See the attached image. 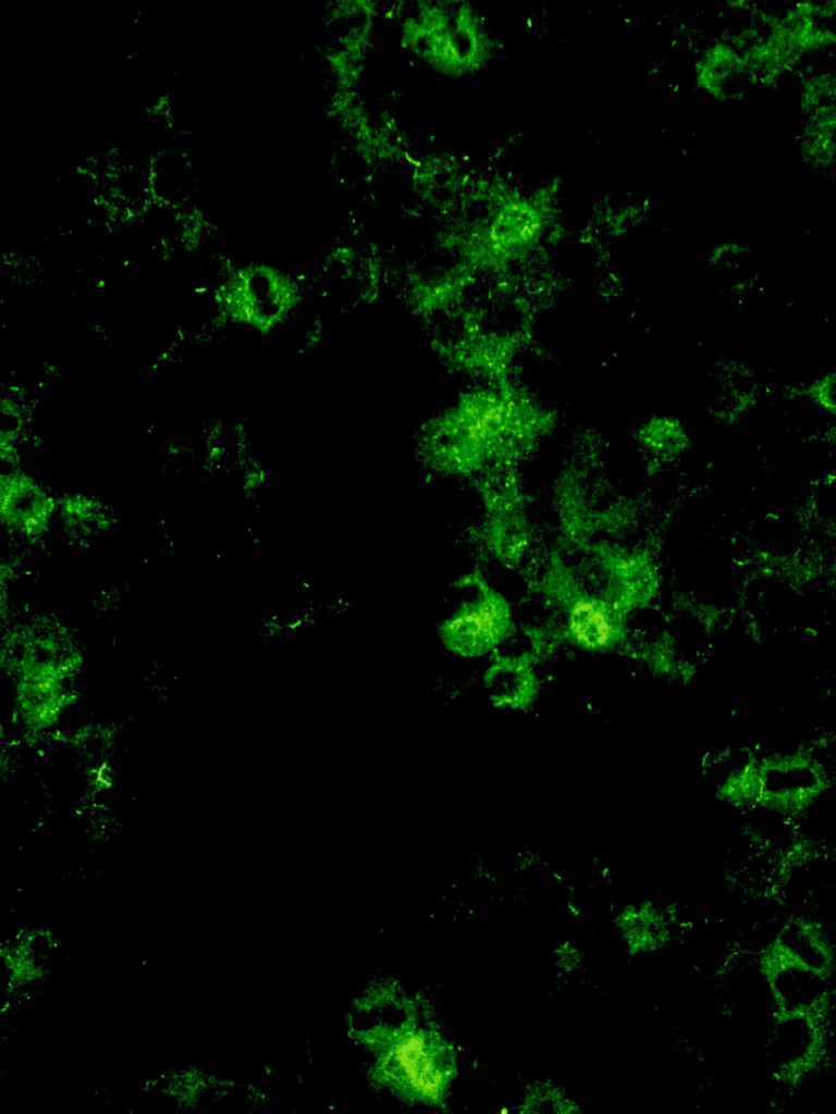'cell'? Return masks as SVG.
Here are the masks:
<instances>
[{
	"mask_svg": "<svg viewBox=\"0 0 836 1114\" xmlns=\"http://www.w3.org/2000/svg\"><path fill=\"white\" fill-rule=\"evenodd\" d=\"M833 955L821 927L810 920L788 923L761 957L777 1017L823 1019Z\"/></svg>",
	"mask_w": 836,
	"mask_h": 1114,
	"instance_id": "obj_1",
	"label": "cell"
},
{
	"mask_svg": "<svg viewBox=\"0 0 836 1114\" xmlns=\"http://www.w3.org/2000/svg\"><path fill=\"white\" fill-rule=\"evenodd\" d=\"M406 26L413 50L452 76L480 70L492 54L493 44L484 20L468 3L448 2L420 9Z\"/></svg>",
	"mask_w": 836,
	"mask_h": 1114,
	"instance_id": "obj_2",
	"label": "cell"
},
{
	"mask_svg": "<svg viewBox=\"0 0 836 1114\" xmlns=\"http://www.w3.org/2000/svg\"><path fill=\"white\" fill-rule=\"evenodd\" d=\"M376 1030L370 1036L377 1070L392 1088L420 1099H438L446 1069L432 1038L414 1027Z\"/></svg>",
	"mask_w": 836,
	"mask_h": 1114,
	"instance_id": "obj_3",
	"label": "cell"
},
{
	"mask_svg": "<svg viewBox=\"0 0 836 1114\" xmlns=\"http://www.w3.org/2000/svg\"><path fill=\"white\" fill-rule=\"evenodd\" d=\"M298 299L294 281L267 265L236 270L217 292L218 306L230 320L262 333L279 325Z\"/></svg>",
	"mask_w": 836,
	"mask_h": 1114,
	"instance_id": "obj_4",
	"label": "cell"
},
{
	"mask_svg": "<svg viewBox=\"0 0 836 1114\" xmlns=\"http://www.w3.org/2000/svg\"><path fill=\"white\" fill-rule=\"evenodd\" d=\"M505 601L493 592H479L462 604L441 631L444 645L455 654L476 657L493 649L509 628Z\"/></svg>",
	"mask_w": 836,
	"mask_h": 1114,
	"instance_id": "obj_5",
	"label": "cell"
},
{
	"mask_svg": "<svg viewBox=\"0 0 836 1114\" xmlns=\"http://www.w3.org/2000/svg\"><path fill=\"white\" fill-rule=\"evenodd\" d=\"M53 499L30 476L1 475V521L10 530L27 537L42 535L50 524Z\"/></svg>",
	"mask_w": 836,
	"mask_h": 1114,
	"instance_id": "obj_6",
	"label": "cell"
},
{
	"mask_svg": "<svg viewBox=\"0 0 836 1114\" xmlns=\"http://www.w3.org/2000/svg\"><path fill=\"white\" fill-rule=\"evenodd\" d=\"M485 686L491 702L508 709H524L534 698L537 681L531 668L520 660L495 664L487 673Z\"/></svg>",
	"mask_w": 836,
	"mask_h": 1114,
	"instance_id": "obj_7",
	"label": "cell"
},
{
	"mask_svg": "<svg viewBox=\"0 0 836 1114\" xmlns=\"http://www.w3.org/2000/svg\"><path fill=\"white\" fill-rule=\"evenodd\" d=\"M59 508L66 523L84 531L103 530L109 524L104 505L87 496H64L59 499Z\"/></svg>",
	"mask_w": 836,
	"mask_h": 1114,
	"instance_id": "obj_8",
	"label": "cell"
},
{
	"mask_svg": "<svg viewBox=\"0 0 836 1114\" xmlns=\"http://www.w3.org/2000/svg\"><path fill=\"white\" fill-rule=\"evenodd\" d=\"M810 398L819 406L834 412V376L825 375L809 388Z\"/></svg>",
	"mask_w": 836,
	"mask_h": 1114,
	"instance_id": "obj_9",
	"label": "cell"
}]
</instances>
